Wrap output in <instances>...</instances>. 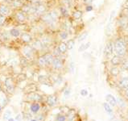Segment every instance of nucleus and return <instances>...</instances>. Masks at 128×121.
I'll list each match as a JSON object with an SVG mask.
<instances>
[{
    "label": "nucleus",
    "mask_w": 128,
    "mask_h": 121,
    "mask_svg": "<svg viewBox=\"0 0 128 121\" xmlns=\"http://www.w3.org/2000/svg\"><path fill=\"white\" fill-rule=\"evenodd\" d=\"M114 49L115 55L119 57H125L127 53V43L126 40L122 37H118L114 41Z\"/></svg>",
    "instance_id": "obj_1"
},
{
    "label": "nucleus",
    "mask_w": 128,
    "mask_h": 121,
    "mask_svg": "<svg viewBox=\"0 0 128 121\" xmlns=\"http://www.w3.org/2000/svg\"><path fill=\"white\" fill-rule=\"evenodd\" d=\"M20 53L21 56L24 57L29 61L35 58L36 54H38L36 53V51L33 49V47L31 45V44L22 45L21 46H20Z\"/></svg>",
    "instance_id": "obj_2"
},
{
    "label": "nucleus",
    "mask_w": 128,
    "mask_h": 121,
    "mask_svg": "<svg viewBox=\"0 0 128 121\" xmlns=\"http://www.w3.org/2000/svg\"><path fill=\"white\" fill-rule=\"evenodd\" d=\"M10 16L12 17V20H14V23L16 24V25L28 24V15L26 13H24V12H22L20 9L14 11Z\"/></svg>",
    "instance_id": "obj_3"
},
{
    "label": "nucleus",
    "mask_w": 128,
    "mask_h": 121,
    "mask_svg": "<svg viewBox=\"0 0 128 121\" xmlns=\"http://www.w3.org/2000/svg\"><path fill=\"white\" fill-rule=\"evenodd\" d=\"M35 37V35L32 33L30 31H23L18 40L21 45H27V44H32Z\"/></svg>",
    "instance_id": "obj_4"
},
{
    "label": "nucleus",
    "mask_w": 128,
    "mask_h": 121,
    "mask_svg": "<svg viewBox=\"0 0 128 121\" xmlns=\"http://www.w3.org/2000/svg\"><path fill=\"white\" fill-rule=\"evenodd\" d=\"M128 25V16H126V15H124L121 13L119 15V16L118 17V19L116 20V26L118 27L120 30H126Z\"/></svg>",
    "instance_id": "obj_5"
},
{
    "label": "nucleus",
    "mask_w": 128,
    "mask_h": 121,
    "mask_svg": "<svg viewBox=\"0 0 128 121\" xmlns=\"http://www.w3.org/2000/svg\"><path fill=\"white\" fill-rule=\"evenodd\" d=\"M31 45L33 47V49L36 51V53H37L40 54L41 52H43V53H44L46 52H48V51L46 50L45 47L44 46L42 41H41L39 37H35L34 40L32 42Z\"/></svg>",
    "instance_id": "obj_6"
},
{
    "label": "nucleus",
    "mask_w": 128,
    "mask_h": 121,
    "mask_svg": "<svg viewBox=\"0 0 128 121\" xmlns=\"http://www.w3.org/2000/svg\"><path fill=\"white\" fill-rule=\"evenodd\" d=\"M114 42L110 40L106 44L104 49V57L106 60H110V58L114 56Z\"/></svg>",
    "instance_id": "obj_7"
},
{
    "label": "nucleus",
    "mask_w": 128,
    "mask_h": 121,
    "mask_svg": "<svg viewBox=\"0 0 128 121\" xmlns=\"http://www.w3.org/2000/svg\"><path fill=\"white\" fill-rule=\"evenodd\" d=\"M35 5H36L35 16L36 18H38V19L42 16V15H44L49 10L48 7L46 3L44 2H41V3H38V4H35Z\"/></svg>",
    "instance_id": "obj_8"
},
{
    "label": "nucleus",
    "mask_w": 128,
    "mask_h": 121,
    "mask_svg": "<svg viewBox=\"0 0 128 121\" xmlns=\"http://www.w3.org/2000/svg\"><path fill=\"white\" fill-rule=\"evenodd\" d=\"M115 10H113L110 12L109 17V21L106 24V36H110L113 32V29H114V16H115Z\"/></svg>",
    "instance_id": "obj_9"
},
{
    "label": "nucleus",
    "mask_w": 128,
    "mask_h": 121,
    "mask_svg": "<svg viewBox=\"0 0 128 121\" xmlns=\"http://www.w3.org/2000/svg\"><path fill=\"white\" fill-rule=\"evenodd\" d=\"M4 87L8 94H13L14 92V79L13 78H6L4 81Z\"/></svg>",
    "instance_id": "obj_10"
},
{
    "label": "nucleus",
    "mask_w": 128,
    "mask_h": 121,
    "mask_svg": "<svg viewBox=\"0 0 128 121\" xmlns=\"http://www.w3.org/2000/svg\"><path fill=\"white\" fill-rule=\"evenodd\" d=\"M3 3L8 5L10 7V9L14 12V11L20 10L24 3V0H7V1Z\"/></svg>",
    "instance_id": "obj_11"
},
{
    "label": "nucleus",
    "mask_w": 128,
    "mask_h": 121,
    "mask_svg": "<svg viewBox=\"0 0 128 121\" xmlns=\"http://www.w3.org/2000/svg\"><path fill=\"white\" fill-rule=\"evenodd\" d=\"M54 70H60V69L64 67V61L61 58V57H55L53 58L52 64L50 65Z\"/></svg>",
    "instance_id": "obj_12"
},
{
    "label": "nucleus",
    "mask_w": 128,
    "mask_h": 121,
    "mask_svg": "<svg viewBox=\"0 0 128 121\" xmlns=\"http://www.w3.org/2000/svg\"><path fill=\"white\" fill-rule=\"evenodd\" d=\"M12 37L9 34L8 30H4L2 28H0V43L7 44L12 40Z\"/></svg>",
    "instance_id": "obj_13"
},
{
    "label": "nucleus",
    "mask_w": 128,
    "mask_h": 121,
    "mask_svg": "<svg viewBox=\"0 0 128 121\" xmlns=\"http://www.w3.org/2000/svg\"><path fill=\"white\" fill-rule=\"evenodd\" d=\"M58 10H59L61 19H68V18H70L71 12H69V9L66 6L60 4L58 7Z\"/></svg>",
    "instance_id": "obj_14"
},
{
    "label": "nucleus",
    "mask_w": 128,
    "mask_h": 121,
    "mask_svg": "<svg viewBox=\"0 0 128 121\" xmlns=\"http://www.w3.org/2000/svg\"><path fill=\"white\" fill-rule=\"evenodd\" d=\"M13 11L10 7L4 3H0V15L5 16H10Z\"/></svg>",
    "instance_id": "obj_15"
},
{
    "label": "nucleus",
    "mask_w": 128,
    "mask_h": 121,
    "mask_svg": "<svg viewBox=\"0 0 128 121\" xmlns=\"http://www.w3.org/2000/svg\"><path fill=\"white\" fill-rule=\"evenodd\" d=\"M83 11L81 9H74L71 12L70 19L72 20V21H79L82 19L83 17Z\"/></svg>",
    "instance_id": "obj_16"
},
{
    "label": "nucleus",
    "mask_w": 128,
    "mask_h": 121,
    "mask_svg": "<svg viewBox=\"0 0 128 121\" xmlns=\"http://www.w3.org/2000/svg\"><path fill=\"white\" fill-rule=\"evenodd\" d=\"M8 32H9V34L10 36V37L16 40V39L20 38V36L23 31H22L18 26H14V27L10 28L8 30Z\"/></svg>",
    "instance_id": "obj_17"
},
{
    "label": "nucleus",
    "mask_w": 128,
    "mask_h": 121,
    "mask_svg": "<svg viewBox=\"0 0 128 121\" xmlns=\"http://www.w3.org/2000/svg\"><path fill=\"white\" fill-rule=\"evenodd\" d=\"M27 99L28 101H32V102H40L42 100V96L40 94H38L36 91L35 92H31L28 93L27 94Z\"/></svg>",
    "instance_id": "obj_18"
},
{
    "label": "nucleus",
    "mask_w": 128,
    "mask_h": 121,
    "mask_svg": "<svg viewBox=\"0 0 128 121\" xmlns=\"http://www.w3.org/2000/svg\"><path fill=\"white\" fill-rule=\"evenodd\" d=\"M69 33L68 32L65 31V30H62V29H60V30L57 31V37L60 40V41H66V40L69 38Z\"/></svg>",
    "instance_id": "obj_19"
},
{
    "label": "nucleus",
    "mask_w": 128,
    "mask_h": 121,
    "mask_svg": "<svg viewBox=\"0 0 128 121\" xmlns=\"http://www.w3.org/2000/svg\"><path fill=\"white\" fill-rule=\"evenodd\" d=\"M110 63L113 66H118V65L122 64L123 57H119V56H118V55H114V56L110 58Z\"/></svg>",
    "instance_id": "obj_20"
},
{
    "label": "nucleus",
    "mask_w": 128,
    "mask_h": 121,
    "mask_svg": "<svg viewBox=\"0 0 128 121\" xmlns=\"http://www.w3.org/2000/svg\"><path fill=\"white\" fill-rule=\"evenodd\" d=\"M56 46H57L58 49H59V51L62 55H64L68 51L66 42L65 41H58L56 44Z\"/></svg>",
    "instance_id": "obj_21"
},
{
    "label": "nucleus",
    "mask_w": 128,
    "mask_h": 121,
    "mask_svg": "<svg viewBox=\"0 0 128 121\" xmlns=\"http://www.w3.org/2000/svg\"><path fill=\"white\" fill-rule=\"evenodd\" d=\"M46 102L49 107H54L57 102V97L54 94L48 95V96L47 97Z\"/></svg>",
    "instance_id": "obj_22"
},
{
    "label": "nucleus",
    "mask_w": 128,
    "mask_h": 121,
    "mask_svg": "<svg viewBox=\"0 0 128 121\" xmlns=\"http://www.w3.org/2000/svg\"><path fill=\"white\" fill-rule=\"evenodd\" d=\"M43 56L46 61V63L48 65V66H50L51 64H52V62L53 58H54V56L52 55V53H51L50 51H48V52H46L44 53H43Z\"/></svg>",
    "instance_id": "obj_23"
},
{
    "label": "nucleus",
    "mask_w": 128,
    "mask_h": 121,
    "mask_svg": "<svg viewBox=\"0 0 128 121\" xmlns=\"http://www.w3.org/2000/svg\"><path fill=\"white\" fill-rule=\"evenodd\" d=\"M36 63L39 65L40 67H48V65L46 63V61L44 59V57L43 54H40L39 56L36 58Z\"/></svg>",
    "instance_id": "obj_24"
},
{
    "label": "nucleus",
    "mask_w": 128,
    "mask_h": 121,
    "mask_svg": "<svg viewBox=\"0 0 128 121\" xmlns=\"http://www.w3.org/2000/svg\"><path fill=\"white\" fill-rule=\"evenodd\" d=\"M41 106L39 103V102H32L30 106V111L33 113V114H36L37 112H39V111L40 110Z\"/></svg>",
    "instance_id": "obj_25"
},
{
    "label": "nucleus",
    "mask_w": 128,
    "mask_h": 121,
    "mask_svg": "<svg viewBox=\"0 0 128 121\" xmlns=\"http://www.w3.org/2000/svg\"><path fill=\"white\" fill-rule=\"evenodd\" d=\"M106 102L111 106V107H115L117 105V99L113 96L112 94H107L106 96Z\"/></svg>",
    "instance_id": "obj_26"
},
{
    "label": "nucleus",
    "mask_w": 128,
    "mask_h": 121,
    "mask_svg": "<svg viewBox=\"0 0 128 121\" xmlns=\"http://www.w3.org/2000/svg\"><path fill=\"white\" fill-rule=\"evenodd\" d=\"M118 86L123 89L128 88V77H124L122 79H120L118 82Z\"/></svg>",
    "instance_id": "obj_27"
},
{
    "label": "nucleus",
    "mask_w": 128,
    "mask_h": 121,
    "mask_svg": "<svg viewBox=\"0 0 128 121\" xmlns=\"http://www.w3.org/2000/svg\"><path fill=\"white\" fill-rule=\"evenodd\" d=\"M24 90H25V92L28 94L31 92H35V91L37 90V86H36L35 84H28Z\"/></svg>",
    "instance_id": "obj_28"
},
{
    "label": "nucleus",
    "mask_w": 128,
    "mask_h": 121,
    "mask_svg": "<svg viewBox=\"0 0 128 121\" xmlns=\"http://www.w3.org/2000/svg\"><path fill=\"white\" fill-rule=\"evenodd\" d=\"M90 45H91V43L90 42H86L85 44H82V45H80L79 48H78V52L79 53L85 52V51H86L90 47Z\"/></svg>",
    "instance_id": "obj_29"
},
{
    "label": "nucleus",
    "mask_w": 128,
    "mask_h": 121,
    "mask_svg": "<svg viewBox=\"0 0 128 121\" xmlns=\"http://www.w3.org/2000/svg\"><path fill=\"white\" fill-rule=\"evenodd\" d=\"M65 42H66V45H67V47H68V50H72L74 48L75 44H76L75 40L72 39V38L68 39Z\"/></svg>",
    "instance_id": "obj_30"
},
{
    "label": "nucleus",
    "mask_w": 128,
    "mask_h": 121,
    "mask_svg": "<svg viewBox=\"0 0 128 121\" xmlns=\"http://www.w3.org/2000/svg\"><path fill=\"white\" fill-rule=\"evenodd\" d=\"M19 61H20V65H22L23 67H26L29 64V60L27 59V58H25L23 56H20V58H19Z\"/></svg>",
    "instance_id": "obj_31"
},
{
    "label": "nucleus",
    "mask_w": 128,
    "mask_h": 121,
    "mask_svg": "<svg viewBox=\"0 0 128 121\" xmlns=\"http://www.w3.org/2000/svg\"><path fill=\"white\" fill-rule=\"evenodd\" d=\"M88 36H89V32H88L87 31L82 32V33L78 36V41L80 42V43L84 41V40H85L88 37Z\"/></svg>",
    "instance_id": "obj_32"
},
{
    "label": "nucleus",
    "mask_w": 128,
    "mask_h": 121,
    "mask_svg": "<svg viewBox=\"0 0 128 121\" xmlns=\"http://www.w3.org/2000/svg\"><path fill=\"white\" fill-rule=\"evenodd\" d=\"M110 73L113 77H117L120 74V69L118 66H113L110 70Z\"/></svg>",
    "instance_id": "obj_33"
},
{
    "label": "nucleus",
    "mask_w": 128,
    "mask_h": 121,
    "mask_svg": "<svg viewBox=\"0 0 128 121\" xmlns=\"http://www.w3.org/2000/svg\"><path fill=\"white\" fill-rule=\"evenodd\" d=\"M7 19H8V16L0 15V28H2L5 26L6 24L7 23Z\"/></svg>",
    "instance_id": "obj_34"
},
{
    "label": "nucleus",
    "mask_w": 128,
    "mask_h": 121,
    "mask_svg": "<svg viewBox=\"0 0 128 121\" xmlns=\"http://www.w3.org/2000/svg\"><path fill=\"white\" fill-rule=\"evenodd\" d=\"M26 79H27V75L25 74H20L16 77V80L18 81V82H22Z\"/></svg>",
    "instance_id": "obj_35"
},
{
    "label": "nucleus",
    "mask_w": 128,
    "mask_h": 121,
    "mask_svg": "<svg viewBox=\"0 0 128 121\" xmlns=\"http://www.w3.org/2000/svg\"><path fill=\"white\" fill-rule=\"evenodd\" d=\"M103 107L105 109V111H106L107 113H112L113 112V110L111 108V106L110 105L108 102H104V103H103Z\"/></svg>",
    "instance_id": "obj_36"
},
{
    "label": "nucleus",
    "mask_w": 128,
    "mask_h": 121,
    "mask_svg": "<svg viewBox=\"0 0 128 121\" xmlns=\"http://www.w3.org/2000/svg\"><path fill=\"white\" fill-rule=\"evenodd\" d=\"M12 112L10 110H6L4 114H3V119L7 120L9 118H10V116H12Z\"/></svg>",
    "instance_id": "obj_37"
},
{
    "label": "nucleus",
    "mask_w": 128,
    "mask_h": 121,
    "mask_svg": "<svg viewBox=\"0 0 128 121\" xmlns=\"http://www.w3.org/2000/svg\"><path fill=\"white\" fill-rule=\"evenodd\" d=\"M68 68H69V70L72 73V74H74V72L75 70V65H74V62H70L68 65Z\"/></svg>",
    "instance_id": "obj_38"
},
{
    "label": "nucleus",
    "mask_w": 128,
    "mask_h": 121,
    "mask_svg": "<svg viewBox=\"0 0 128 121\" xmlns=\"http://www.w3.org/2000/svg\"><path fill=\"white\" fill-rule=\"evenodd\" d=\"M75 115V112L72 111V110H71V111H68V119L69 120H72V119H74V117Z\"/></svg>",
    "instance_id": "obj_39"
},
{
    "label": "nucleus",
    "mask_w": 128,
    "mask_h": 121,
    "mask_svg": "<svg viewBox=\"0 0 128 121\" xmlns=\"http://www.w3.org/2000/svg\"><path fill=\"white\" fill-rule=\"evenodd\" d=\"M94 10V7L92 5H90V4H87L86 6V9L85 11L86 12H92V11Z\"/></svg>",
    "instance_id": "obj_40"
},
{
    "label": "nucleus",
    "mask_w": 128,
    "mask_h": 121,
    "mask_svg": "<svg viewBox=\"0 0 128 121\" xmlns=\"http://www.w3.org/2000/svg\"><path fill=\"white\" fill-rule=\"evenodd\" d=\"M66 120V117L63 115H59L56 117V121H65Z\"/></svg>",
    "instance_id": "obj_41"
},
{
    "label": "nucleus",
    "mask_w": 128,
    "mask_h": 121,
    "mask_svg": "<svg viewBox=\"0 0 128 121\" xmlns=\"http://www.w3.org/2000/svg\"><path fill=\"white\" fill-rule=\"evenodd\" d=\"M80 94H81L82 96L86 97V96H87V95H88V90H86V89H82L81 91H80Z\"/></svg>",
    "instance_id": "obj_42"
},
{
    "label": "nucleus",
    "mask_w": 128,
    "mask_h": 121,
    "mask_svg": "<svg viewBox=\"0 0 128 121\" xmlns=\"http://www.w3.org/2000/svg\"><path fill=\"white\" fill-rule=\"evenodd\" d=\"M122 65V67H123L124 69H126V70H128V60L123 61Z\"/></svg>",
    "instance_id": "obj_43"
},
{
    "label": "nucleus",
    "mask_w": 128,
    "mask_h": 121,
    "mask_svg": "<svg viewBox=\"0 0 128 121\" xmlns=\"http://www.w3.org/2000/svg\"><path fill=\"white\" fill-rule=\"evenodd\" d=\"M69 94H70V89H66L64 90V96L68 97L69 96Z\"/></svg>",
    "instance_id": "obj_44"
},
{
    "label": "nucleus",
    "mask_w": 128,
    "mask_h": 121,
    "mask_svg": "<svg viewBox=\"0 0 128 121\" xmlns=\"http://www.w3.org/2000/svg\"><path fill=\"white\" fill-rule=\"evenodd\" d=\"M122 8L128 10V0H126V1H125V3H124V4L122 6Z\"/></svg>",
    "instance_id": "obj_45"
},
{
    "label": "nucleus",
    "mask_w": 128,
    "mask_h": 121,
    "mask_svg": "<svg viewBox=\"0 0 128 121\" xmlns=\"http://www.w3.org/2000/svg\"><path fill=\"white\" fill-rule=\"evenodd\" d=\"M82 3H84V4H90V3L92 2V0H81Z\"/></svg>",
    "instance_id": "obj_46"
},
{
    "label": "nucleus",
    "mask_w": 128,
    "mask_h": 121,
    "mask_svg": "<svg viewBox=\"0 0 128 121\" xmlns=\"http://www.w3.org/2000/svg\"><path fill=\"white\" fill-rule=\"evenodd\" d=\"M16 121H21L22 120V115L21 114L17 115V116L16 117Z\"/></svg>",
    "instance_id": "obj_47"
},
{
    "label": "nucleus",
    "mask_w": 128,
    "mask_h": 121,
    "mask_svg": "<svg viewBox=\"0 0 128 121\" xmlns=\"http://www.w3.org/2000/svg\"><path fill=\"white\" fill-rule=\"evenodd\" d=\"M7 121H16V119L12 118V117H10V118H9L8 119H7Z\"/></svg>",
    "instance_id": "obj_48"
},
{
    "label": "nucleus",
    "mask_w": 128,
    "mask_h": 121,
    "mask_svg": "<svg viewBox=\"0 0 128 121\" xmlns=\"http://www.w3.org/2000/svg\"><path fill=\"white\" fill-rule=\"evenodd\" d=\"M125 94H126V97H128V88H126V90H125Z\"/></svg>",
    "instance_id": "obj_49"
},
{
    "label": "nucleus",
    "mask_w": 128,
    "mask_h": 121,
    "mask_svg": "<svg viewBox=\"0 0 128 121\" xmlns=\"http://www.w3.org/2000/svg\"><path fill=\"white\" fill-rule=\"evenodd\" d=\"M31 121H38V120L36 119H31Z\"/></svg>",
    "instance_id": "obj_50"
},
{
    "label": "nucleus",
    "mask_w": 128,
    "mask_h": 121,
    "mask_svg": "<svg viewBox=\"0 0 128 121\" xmlns=\"http://www.w3.org/2000/svg\"><path fill=\"white\" fill-rule=\"evenodd\" d=\"M2 106H0V112H1V110H2Z\"/></svg>",
    "instance_id": "obj_51"
},
{
    "label": "nucleus",
    "mask_w": 128,
    "mask_h": 121,
    "mask_svg": "<svg viewBox=\"0 0 128 121\" xmlns=\"http://www.w3.org/2000/svg\"><path fill=\"white\" fill-rule=\"evenodd\" d=\"M126 32H128V25H127V28H126Z\"/></svg>",
    "instance_id": "obj_52"
},
{
    "label": "nucleus",
    "mask_w": 128,
    "mask_h": 121,
    "mask_svg": "<svg viewBox=\"0 0 128 121\" xmlns=\"http://www.w3.org/2000/svg\"><path fill=\"white\" fill-rule=\"evenodd\" d=\"M92 121H95V120H94V119H93V120H92Z\"/></svg>",
    "instance_id": "obj_53"
},
{
    "label": "nucleus",
    "mask_w": 128,
    "mask_h": 121,
    "mask_svg": "<svg viewBox=\"0 0 128 121\" xmlns=\"http://www.w3.org/2000/svg\"><path fill=\"white\" fill-rule=\"evenodd\" d=\"M115 1H117V0H115Z\"/></svg>",
    "instance_id": "obj_54"
}]
</instances>
